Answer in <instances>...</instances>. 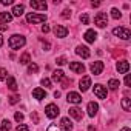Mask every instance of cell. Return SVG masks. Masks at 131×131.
Here are the masks:
<instances>
[{
	"label": "cell",
	"instance_id": "6da1fadb",
	"mask_svg": "<svg viewBox=\"0 0 131 131\" xmlns=\"http://www.w3.org/2000/svg\"><path fill=\"white\" fill-rule=\"evenodd\" d=\"M25 43H26V39L23 36H19V34L11 36L9 40H8V45H9L11 49H20L22 46H25Z\"/></svg>",
	"mask_w": 131,
	"mask_h": 131
},
{
	"label": "cell",
	"instance_id": "7a4b0ae2",
	"mask_svg": "<svg viewBox=\"0 0 131 131\" xmlns=\"http://www.w3.org/2000/svg\"><path fill=\"white\" fill-rule=\"evenodd\" d=\"M113 34L117 36V37H120V39H123V40H128V39L131 37V31L126 29V28H122V26L114 28V29H113Z\"/></svg>",
	"mask_w": 131,
	"mask_h": 131
},
{
	"label": "cell",
	"instance_id": "3957f363",
	"mask_svg": "<svg viewBox=\"0 0 131 131\" xmlns=\"http://www.w3.org/2000/svg\"><path fill=\"white\" fill-rule=\"evenodd\" d=\"M45 20H46V16H43V14L29 13V14L26 16V22H28V23H42V22H45Z\"/></svg>",
	"mask_w": 131,
	"mask_h": 131
},
{
	"label": "cell",
	"instance_id": "277c9868",
	"mask_svg": "<svg viewBox=\"0 0 131 131\" xmlns=\"http://www.w3.org/2000/svg\"><path fill=\"white\" fill-rule=\"evenodd\" d=\"M94 23L99 26V28H105L108 25V16L106 13H99L96 17H94Z\"/></svg>",
	"mask_w": 131,
	"mask_h": 131
},
{
	"label": "cell",
	"instance_id": "5b68a950",
	"mask_svg": "<svg viewBox=\"0 0 131 131\" xmlns=\"http://www.w3.org/2000/svg\"><path fill=\"white\" fill-rule=\"evenodd\" d=\"M59 106L56 105V103H49V105H46V108H45V114L49 117V119H54V117H57L59 116Z\"/></svg>",
	"mask_w": 131,
	"mask_h": 131
},
{
	"label": "cell",
	"instance_id": "8992f818",
	"mask_svg": "<svg viewBox=\"0 0 131 131\" xmlns=\"http://www.w3.org/2000/svg\"><path fill=\"white\" fill-rule=\"evenodd\" d=\"M90 70H91V73H93L94 76H99V74L103 71V62H100V60L93 62V63H91V67H90Z\"/></svg>",
	"mask_w": 131,
	"mask_h": 131
},
{
	"label": "cell",
	"instance_id": "52a82bcc",
	"mask_svg": "<svg viewBox=\"0 0 131 131\" xmlns=\"http://www.w3.org/2000/svg\"><path fill=\"white\" fill-rule=\"evenodd\" d=\"M70 70L77 73V74H83L85 73V67H83V63H80V62H70Z\"/></svg>",
	"mask_w": 131,
	"mask_h": 131
},
{
	"label": "cell",
	"instance_id": "ba28073f",
	"mask_svg": "<svg viewBox=\"0 0 131 131\" xmlns=\"http://www.w3.org/2000/svg\"><path fill=\"white\" fill-rule=\"evenodd\" d=\"M94 94L99 97V99H106V88L105 86H102L100 83H97V85H94Z\"/></svg>",
	"mask_w": 131,
	"mask_h": 131
},
{
	"label": "cell",
	"instance_id": "9c48e42d",
	"mask_svg": "<svg viewBox=\"0 0 131 131\" xmlns=\"http://www.w3.org/2000/svg\"><path fill=\"white\" fill-rule=\"evenodd\" d=\"M54 34H56V37L63 39V37L68 36V29L65 28V26H62V25H56V26H54Z\"/></svg>",
	"mask_w": 131,
	"mask_h": 131
},
{
	"label": "cell",
	"instance_id": "30bf717a",
	"mask_svg": "<svg viewBox=\"0 0 131 131\" xmlns=\"http://www.w3.org/2000/svg\"><path fill=\"white\" fill-rule=\"evenodd\" d=\"M76 54L80 56L82 59H88L91 52H90V48H88V46H82V45H79V46L76 48Z\"/></svg>",
	"mask_w": 131,
	"mask_h": 131
},
{
	"label": "cell",
	"instance_id": "8fae6325",
	"mask_svg": "<svg viewBox=\"0 0 131 131\" xmlns=\"http://www.w3.org/2000/svg\"><path fill=\"white\" fill-rule=\"evenodd\" d=\"M90 86H91V77H90V76L82 77V79H80V82H79V88H80L82 91H88V90H90Z\"/></svg>",
	"mask_w": 131,
	"mask_h": 131
},
{
	"label": "cell",
	"instance_id": "7c38bea8",
	"mask_svg": "<svg viewBox=\"0 0 131 131\" xmlns=\"http://www.w3.org/2000/svg\"><path fill=\"white\" fill-rule=\"evenodd\" d=\"M29 5H31L32 9H39V11H45V9L48 8L46 2H39V0H31Z\"/></svg>",
	"mask_w": 131,
	"mask_h": 131
},
{
	"label": "cell",
	"instance_id": "4fadbf2b",
	"mask_svg": "<svg viewBox=\"0 0 131 131\" xmlns=\"http://www.w3.org/2000/svg\"><path fill=\"white\" fill-rule=\"evenodd\" d=\"M67 100H68V102H71V103H80V102H82V96H80L79 93L71 91V93H68Z\"/></svg>",
	"mask_w": 131,
	"mask_h": 131
},
{
	"label": "cell",
	"instance_id": "5bb4252c",
	"mask_svg": "<svg viewBox=\"0 0 131 131\" xmlns=\"http://www.w3.org/2000/svg\"><path fill=\"white\" fill-rule=\"evenodd\" d=\"M117 71L120 73V74H125V73H128V70H129V63L126 62V60H120V62H117Z\"/></svg>",
	"mask_w": 131,
	"mask_h": 131
},
{
	"label": "cell",
	"instance_id": "9a60e30c",
	"mask_svg": "<svg viewBox=\"0 0 131 131\" xmlns=\"http://www.w3.org/2000/svg\"><path fill=\"white\" fill-rule=\"evenodd\" d=\"M83 37H85V40H86L88 43H94L96 39H97V32H96L94 29H88V31L83 34Z\"/></svg>",
	"mask_w": 131,
	"mask_h": 131
},
{
	"label": "cell",
	"instance_id": "2e32d148",
	"mask_svg": "<svg viewBox=\"0 0 131 131\" xmlns=\"http://www.w3.org/2000/svg\"><path fill=\"white\" fill-rule=\"evenodd\" d=\"M86 111H88V116L90 117H94L97 114V111H99V105L96 102H90L88 106H86Z\"/></svg>",
	"mask_w": 131,
	"mask_h": 131
},
{
	"label": "cell",
	"instance_id": "e0dca14e",
	"mask_svg": "<svg viewBox=\"0 0 131 131\" xmlns=\"http://www.w3.org/2000/svg\"><path fill=\"white\" fill-rule=\"evenodd\" d=\"M70 116H71V117H74L76 120H80V119L83 117V113H82V110H80V108L73 106V108H70Z\"/></svg>",
	"mask_w": 131,
	"mask_h": 131
},
{
	"label": "cell",
	"instance_id": "ac0fdd59",
	"mask_svg": "<svg viewBox=\"0 0 131 131\" xmlns=\"http://www.w3.org/2000/svg\"><path fill=\"white\" fill-rule=\"evenodd\" d=\"M60 125H62V128H63L65 131H71V129H73V122H71L68 117H63V119L60 120Z\"/></svg>",
	"mask_w": 131,
	"mask_h": 131
},
{
	"label": "cell",
	"instance_id": "d6986e66",
	"mask_svg": "<svg viewBox=\"0 0 131 131\" xmlns=\"http://www.w3.org/2000/svg\"><path fill=\"white\" fill-rule=\"evenodd\" d=\"M32 96H34V99L42 100V99L46 97V93H45V90H42V88H36V90H32Z\"/></svg>",
	"mask_w": 131,
	"mask_h": 131
},
{
	"label": "cell",
	"instance_id": "ffe728a7",
	"mask_svg": "<svg viewBox=\"0 0 131 131\" xmlns=\"http://www.w3.org/2000/svg\"><path fill=\"white\" fill-rule=\"evenodd\" d=\"M25 13V6L23 5H16L11 11V16H16V17H20L22 14Z\"/></svg>",
	"mask_w": 131,
	"mask_h": 131
},
{
	"label": "cell",
	"instance_id": "44dd1931",
	"mask_svg": "<svg viewBox=\"0 0 131 131\" xmlns=\"http://www.w3.org/2000/svg\"><path fill=\"white\" fill-rule=\"evenodd\" d=\"M65 79H67V77H65V73H63V71L57 70V71L52 73V80H54V82H62V80H65Z\"/></svg>",
	"mask_w": 131,
	"mask_h": 131
},
{
	"label": "cell",
	"instance_id": "7402d4cb",
	"mask_svg": "<svg viewBox=\"0 0 131 131\" xmlns=\"http://www.w3.org/2000/svg\"><path fill=\"white\" fill-rule=\"evenodd\" d=\"M13 20V16H11V13H0V23H9Z\"/></svg>",
	"mask_w": 131,
	"mask_h": 131
},
{
	"label": "cell",
	"instance_id": "603a6c76",
	"mask_svg": "<svg viewBox=\"0 0 131 131\" xmlns=\"http://www.w3.org/2000/svg\"><path fill=\"white\" fill-rule=\"evenodd\" d=\"M6 85H8V88L11 91H17V82H16L14 77H8L6 79Z\"/></svg>",
	"mask_w": 131,
	"mask_h": 131
},
{
	"label": "cell",
	"instance_id": "cb8c5ba5",
	"mask_svg": "<svg viewBox=\"0 0 131 131\" xmlns=\"http://www.w3.org/2000/svg\"><path fill=\"white\" fill-rule=\"evenodd\" d=\"M122 108H123V111H129L131 110V99L129 97H123L122 99Z\"/></svg>",
	"mask_w": 131,
	"mask_h": 131
},
{
	"label": "cell",
	"instance_id": "d4e9b609",
	"mask_svg": "<svg viewBox=\"0 0 131 131\" xmlns=\"http://www.w3.org/2000/svg\"><path fill=\"white\" fill-rule=\"evenodd\" d=\"M0 128H2V131H9L11 129V122L8 119L2 120V122H0Z\"/></svg>",
	"mask_w": 131,
	"mask_h": 131
},
{
	"label": "cell",
	"instance_id": "484cf974",
	"mask_svg": "<svg viewBox=\"0 0 131 131\" xmlns=\"http://www.w3.org/2000/svg\"><path fill=\"white\" fill-rule=\"evenodd\" d=\"M29 62H31V56H29V52L22 54V57H20V63H22V65H29Z\"/></svg>",
	"mask_w": 131,
	"mask_h": 131
},
{
	"label": "cell",
	"instance_id": "4316f807",
	"mask_svg": "<svg viewBox=\"0 0 131 131\" xmlns=\"http://www.w3.org/2000/svg\"><path fill=\"white\" fill-rule=\"evenodd\" d=\"M119 85H120V82H119L117 79H110V82H108L110 90H117V88H119Z\"/></svg>",
	"mask_w": 131,
	"mask_h": 131
},
{
	"label": "cell",
	"instance_id": "83f0119b",
	"mask_svg": "<svg viewBox=\"0 0 131 131\" xmlns=\"http://www.w3.org/2000/svg\"><path fill=\"white\" fill-rule=\"evenodd\" d=\"M39 71V67L36 63H29L28 65V73H37Z\"/></svg>",
	"mask_w": 131,
	"mask_h": 131
},
{
	"label": "cell",
	"instance_id": "f1b7e54d",
	"mask_svg": "<svg viewBox=\"0 0 131 131\" xmlns=\"http://www.w3.org/2000/svg\"><path fill=\"white\" fill-rule=\"evenodd\" d=\"M111 16H113V19H120V17H122L120 11H119L117 8H113V9H111Z\"/></svg>",
	"mask_w": 131,
	"mask_h": 131
},
{
	"label": "cell",
	"instance_id": "f546056e",
	"mask_svg": "<svg viewBox=\"0 0 131 131\" xmlns=\"http://www.w3.org/2000/svg\"><path fill=\"white\" fill-rule=\"evenodd\" d=\"M8 79V71L5 68H0V80H6Z\"/></svg>",
	"mask_w": 131,
	"mask_h": 131
},
{
	"label": "cell",
	"instance_id": "4dcf8cb0",
	"mask_svg": "<svg viewBox=\"0 0 131 131\" xmlns=\"http://www.w3.org/2000/svg\"><path fill=\"white\" fill-rule=\"evenodd\" d=\"M19 100H20V96H17V94H14V96L9 97V103H11V105H16Z\"/></svg>",
	"mask_w": 131,
	"mask_h": 131
},
{
	"label": "cell",
	"instance_id": "1f68e13d",
	"mask_svg": "<svg viewBox=\"0 0 131 131\" xmlns=\"http://www.w3.org/2000/svg\"><path fill=\"white\" fill-rule=\"evenodd\" d=\"M56 63L57 65H65V63H67V57H63V56L62 57H57L56 59Z\"/></svg>",
	"mask_w": 131,
	"mask_h": 131
},
{
	"label": "cell",
	"instance_id": "d6a6232c",
	"mask_svg": "<svg viewBox=\"0 0 131 131\" xmlns=\"http://www.w3.org/2000/svg\"><path fill=\"white\" fill-rule=\"evenodd\" d=\"M62 17H63V19H70V17H71V11H70V9H63V11H62Z\"/></svg>",
	"mask_w": 131,
	"mask_h": 131
},
{
	"label": "cell",
	"instance_id": "836d02e7",
	"mask_svg": "<svg viewBox=\"0 0 131 131\" xmlns=\"http://www.w3.org/2000/svg\"><path fill=\"white\" fill-rule=\"evenodd\" d=\"M80 22H82L83 25H88V22H90V19H88V14H82V16H80Z\"/></svg>",
	"mask_w": 131,
	"mask_h": 131
},
{
	"label": "cell",
	"instance_id": "e575fe53",
	"mask_svg": "<svg viewBox=\"0 0 131 131\" xmlns=\"http://www.w3.org/2000/svg\"><path fill=\"white\" fill-rule=\"evenodd\" d=\"M31 120H32L34 123H39V116H37V113H36V111H32V113H31Z\"/></svg>",
	"mask_w": 131,
	"mask_h": 131
},
{
	"label": "cell",
	"instance_id": "d590c367",
	"mask_svg": "<svg viewBox=\"0 0 131 131\" xmlns=\"http://www.w3.org/2000/svg\"><path fill=\"white\" fill-rule=\"evenodd\" d=\"M42 85H43V86H46V88H48V86H51V80H49V79H46V77H45V79H42Z\"/></svg>",
	"mask_w": 131,
	"mask_h": 131
},
{
	"label": "cell",
	"instance_id": "8d00e7d4",
	"mask_svg": "<svg viewBox=\"0 0 131 131\" xmlns=\"http://www.w3.org/2000/svg\"><path fill=\"white\" fill-rule=\"evenodd\" d=\"M14 119H16L17 122H22V120H23V114H22V113H16V114H14Z\"/></svg>",
	"mask_w": 131,
	"mask_h": 131
},
{
	"label": "cell",
	"instance_id": "74e56055",
	"mask_svg": "<svg viewBox=\"0 0 131 131\" xmlns=\"http://www.w3.org/2000/svg\"><path fill=\"white\" fill-rule=\"evenodd\" d=\"M16 131H29V128H28V126H26V125H19V126H17V129H16Z\"/></svg>",
	"mask_w": 131,
	"mask_h": 131
},
{
	"label": "cell",
	"instance_id": "f35d334b",
	"mask_svg": "<svg viewBox=\"0 0 131 131\" xmlns=\"http://www.w3.org/2000/svg\"><path fill=\"white\" fill-rule=\"evenodd\" d=\"M48 131H62V129H60L57 125H51V126L48 128Z\"/></svg>",
	"mask_w": 131,
	"mask_h": 131
},
{
	"label": "cell",
	"instance_id": "ab89813d",
	"mask_svg": "<svg viewBox=\"0 0 131 131\" xmlns=\"http://www.w3.org/2000/svg\"><path fill=\"white\" fill-rule=\"evenodd\" d=\"M125 85H126V86L131 85V77H129V74H126V77H125Z\"/></svg>",
	"mask_w": 131,
	"mask_h": 131
},
{
	"label": "cell",
	"instance_id": "60d3db41",
	"mask_svg": "<svg viewBox=\"0 0 131 131\" xmlns=\"http://www.w3.org/2000/svg\"><path fill=\"white\" fill-rule=\"evenodd\" d=\"M42 32H45V34L49 32V26H48V25H43V26H42Z\"/></svg>",
	"mask_w": 131,
	"mask_h": 131
},
{
	"label": "cell",
	"instance_id": "b9f144b4",
	"mask_svg": "<svg viewBox=\"0 0 131 131\" xmlns=\"http://www.w3.org/2000/svg\"><path fill=\"white\" fill-rule=\"evenodd\" d=\"M2 5H13V0H2Z\"/></svg>",
	"mask_w": 131,
	"mask_h": 131
},
{
	"label": "cell",
	"instance_id": "7bdbcfd3",
	"mask_svg": "<svg viewBox=\"0 0 131 131\" xmlns=\"http://www.w3.org/2000/svg\"><path fill=\"white\" fill-rule=\"evenodd\" d=\"M8 29V25H5V23H0V31H6Z\"/></svg>",
	"mask_w": 131,
	"mask_h": 131
},
{
	"label": "cell",
	"instance_id": "ee69618b",
	"mask_svg": "<svg viewBox=\"0 0 131 131\" xmlns=\"http://www.w3.org/2000/svg\"><path fill=\"white\" fill-rule=\"evenodd\" d=\"M91 6H93V8H97V6H100V2H93Z\"/></svg>",
	"mask_w": 131,
	"mask_h": 131
},
{
	"label": "cell",
	"instance_id": "f6af8a7d",
	"mask_svg": "<svg viewBox=\"0 0 131 131\" xmlns=\"http://www.w3.org/2000/svg\"><path fill=\"white\" fill-rule=\"evenodd\" d=\"M54 97H56V99H57V97H60V93H59V91H56V93H54Z\"/></svg>",
	"mask_w": 131,
	"mask_h": 131
},
{
	"label": "cell",
	"instance_id": "bcb514c9",
	"mask_svg": "<svg viewBox=\"0 0 131 131\" xmlns=\"http://www.w3.org/2000/svg\"><path fill=\"white\" fill-rule=\"evenodd\" d=\"M3 45V37H2V34H0V46Z\"/></svg>",
	"mask_w": 131,
	"mask_h": 131
},
{
	"label": "cell",
	"instance_id": "7dc6e473",
	"mask_svg": "<svg viewBox=\"0 0 131 131\" xmlns=\"http://www.w3.org/2000/svg\"><path fill=\"white\" fill-rule=\"evenodd\" d=\"M120 131H129V128H128V126H125V128H122Z\"/></svg>",
	"mask_w": 131,
	"mask_h": 131
},
{
	"label": "cell",
	"instance_id": "c3c4849f",
	"mask_svg": "<svg viewBox=\"0 0 131 131\" xmlns=\"http://www.w3.org/2000/svg\"><path fill=\"white\" fill-rule=\"evenodd\" d=\"M88 131H94V126H90V128H88Z\"/></svg>",
	"mask_w": 131,
	"mask_h": 131
}]
</instances>
